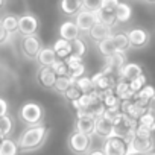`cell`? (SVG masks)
Returning a JSON list of instances; mask_svg holds the SVG:
<instances>
[{
  "label": "cell",
  "instance_id": "30",
  "mask_svg": "<svg viewBox=\"0 0 155 155\" xmlns=\"http://www.w3.org/2000/svg\"><path fill=\"white\" fill-rule=\"evenodd\" d=\"M74 85L79 88L84 94H85V93H91V91H94L93 81H91V78L87 76V74H84V76H81V78H78V79H74Z\"/></svg>",
  "mask_w": 155,
  "mask_h": 155
},
{
  "label": "cell",
  "instance_id": "24",
  "mask_svg": "<svg viewBox=\"0 0 155 155\" xmlns=\"http://www.w3.org/2000/svg\"><path fill=\"white\" fill-rule=\"evenodd\" d=\"M113 37V41H114V46H116V50L117 52H123L126 53L131 46H129V40H128V34L126 32H116L111 35Z\"/></svg>",
  "mask_w": 155,
  "mask_h": 155
},
{
  "label": "cell",
  "instance_id": "3",
  "mask_svg": "<svg viewBox=\"0 0 155 155\" xmlns=\"http://www.w3.org/2000/svg\"><path fill=\"white\" fill-rule=\"evenodd\" d=\"M67 146L73 155H87L93 147V135L73 131L67 138Z\"/></svg>",
  "mask_w": 155,
  "mask_h": 155
},
{
  "label": "cell",
  "instance_id": "9",
  "mask_svg": "<svg viewBox=\"0 0 155 155\" xmlns=\"http://www.w3.org/2000/svg\"><path fill=\"white\" fill-rule=\"evenodd\" d=\"M40 29V20L37 15L26 12L18 17V32L26 37V35H35Z\"/></svg>",
  "mask_w": 155,
  "mask_h": 155
},
{
  "label": "cell",
  "instance_id": "14",
  "mask_svg": "<svg viewBox=\"0 0 155 155\" xmlns=\"http://www.w3.org/2000/svg\"><path fill=\"white\" fill-rule=\"evenodd\" d=\"M58 34H59V38H64L67 41H73L76 38L81 37V31L79 28L76 26L74 20H65L61 23L59 29H58Z\"/></svg>",
  "mask_w": 155,
  "mask_h": 155
},
{
  "label": "cell",
  "instance_id": "43",
  "mask_svg": "<svg viewBox=\"0 0 155 155\" xmlns=\"http://www.w3.org/2000/svg\"><path fill=\"white\" fill-rule=\"evenodd\" d=\"M102 5V0H84V9L88 11H99Z\"/></svg>",
  "mask_w": 155,
  "mask_h": 155
},
{
  "label": "cell",
  "instance_id": "40",
  "mask_svg": "<svg viewBox=\"0 0 155 155\" xmlns=\"http://www.w3.org/2000/svg\"><path fill=\"white\" fill-rule=\"evenodd\" d=\"M120 113H122V110H120V105H119V107L105 108V111H104V114H102V116H104V117H107L108 120H111V122H113V120H114V119L120 114Z\"/></svg>",
  "mask_w": 155,
  "mask_h": 155
},
{
  "label": "cell",
  "instance_id": "17",
  "mask_svg": "<svg viewBox=\"0 0 155 155\" xmlns=\"http://www.w3.org/2000/svg\"><path fill=\"white\" fill-rule=\"evenodd\" d=\"M56 74L52 70V67H41L37 73V81L43 88H53L56 82Z\"/></svg>",
  "mask_w": 155,
  "mask_h": 155
},
{
  "label": "cell",
  "instance_id": "11",
  "mask_svg": "<svg viewBox=\"0 0 155 155\" xmlns=\"http://www.w3.org/2000/svg\"><path fill=\"white\" fill-rule=\"evenodd\" d=\"M74 23L79 28L81 32L88 34V31L97 23V15L94 11H88V9H81L74 15Z\"/></svg>",
  "mask_w": 155,
  "mask_h": 155
},
{
  "label": "cell",
  "instance_id": "46",
  "mask_svg": "<svg viewBox=\"0 0 155 155\" xmlns=\"http://www.w3.org/2000/svg\"><path fill=\"white\" fill-rule=\"evenodd\" d=\"M147 111L155 114V96H153V97H152V99L147 102Z\"/></svg>",
  "mask_w": 155,
  "mask_h": 155
},
{
  "label": "cell",
  "instance_id": "20",
  "mask_svg": "<svg viewBox=\"0 0 155 155\" xmlns=\"http://www.w3.org/2000/svg\"><path fill=\"white\" fill-rule=\"evenodd\" d=\"M114 93L117 94V97L122 101H129V99H134L135 93L131 90L129 87V82L125 81V79H120L117 78V82H116V87H114Z\"/></svg>",
  "mask_w": 155,
  "mask_h": 155
},
{
  "label": "cell",
  "instance_id": "19",
  "mask_svg": "<svg viewBox=\"0 0 155 155\" xmlns=\"http://www.w3.org/2000/svg\"><path fill=\"white\" fill-rule=\"evenodd\" d=\"M111 35H113V28H110V26H107V25H104V23H101V21H97V23L88 31V37H90L94 43H99V41H102V40L111 37Z\"/></svg>",
  "mask_w": 155,
  "mask_h": 155
},
{
  "label": "cell",
  "instance_id": "50",
  "mask_svg": "<svg viewBox=\"0 0 155 155\" xmlns=\"http://www.w3.org/2000/svg\"><path fill=\"white\" fill-rule=\"evenodd\" d=\"M2 140H3V137H0V143H2Z\"/></svg>",
  "mask_w": 155,
  "mask_h": 155
},
{
  "label": "cell",
  "instance_id": "37",
  "mask_svg": "<svg viewBox=\"0 0 155 155\" xmlns=\"http://www.w3.org/2000/svg\"><path fill=\"white\" fill-rule=\"evenodd\" d=\"M146 84H147V78H146L144 73L140 74V76H137V78H134L132 81H129V87H131V90L134 93H138Z\"/></svg>",
  "mask_w": 155,
  "mask_h": 155
},
{
  "label": "cell",
  "instance_id": "1",
  "mask_svg": "<svg viewBox=\"0 0 155 155\" xmlns=\"http://www.w3.org/2000/svg\"><path fill=\"white\" fill-rule=\"evenodd\" d=\"M49 132H50V128L44 123L37 125V126H28L15 140L20 152L28 153V152H34V150L40 149L46 143Z\"/></svg>",
  "mask_w": 155,
  "mask_h": 155
},
{
  "label": "cell",
  "instance_id": "2",
  "mask_svg": "<svg viewBox=\"0 0 155 155\" xmlns=\"http://www.w3.org/2000/svg\"><path fill=\"white\" fill-rule=\"evenodd\" d=\"M18 117L26 126L41 125L44 120V108L38 102H25L18 108Z\"/></svg>",
  "mask_w": 155,
  "mask_h": 155
},
{
  "label": "cell",
  "instance_id": "42",
  "mask_svg": "<svg viewBox=\"0 0 155 155\" xmlns=\"http://www.w3.org/2000/svg\"><path fill=\"white\" fill-rule=\"evenodd\" d=\"M119 3H120V0H102L101 9H104V11H110V12H114Z\"/></svg>",
  "mask_w": 155,
  "mask_h": 155
},
{
  "label": "cell",
  "instance_id": "15",
  "mask_svg": "<svg viewBox=\"0 0 155 155\" xmlns=\"http://www.w3.org/2000/svg\"><path fill=\"white\" fill-rule=\"evenodd\" d=\"M143 74V67L137 62H126L119 71H117V78L120 79H125V81H132L134 78Z\"/></svg>",
  "mask_w": 155,
  "mask_h": 155
},
{
  "label": "cell",
  "instance_id": "29",
  "mask_svg": "<svg viewBox=\"0 0 155 155\" xmlns=\"http://www.w3.org/2000/svg\"><path fill=\"white\" fill-rule=\"evenodd\" d=\"M101 102L104 104L105 108H111V107H119L120 105V99L117 97L114 90H108L105 93H101Z\"/></svg>",
  "mask_w": 155,
  "mask_h": 155
},
{
  "label": "cell",
  "instance_id": "28",
  "mask_svg": "<svg viewBox=\"0 0 155 155\" xmlns=\"http://www.w3.org/2000/svg\"><path fill=\"white\" fill-rule=\"evenodd\" d=\"M155 96V87L153 85H149V84H146L138 93H135V99L137 101H140L141 104H144L146 105V108H147V102L152 99Z\"/></svg>",
  "mask_w": 155,
  "mask_h": 155
},
{
  "label": "cell",
  "instance_id": "8",
  "mask_svg": "<svg viewBox=\"0 0 155 155\" xmlns=\"http://www.w3.org/2000/svg\"><path fill=\"white\" fill-rule=\"evenodd\" d=\"M91 81H93L94 90L97 93H105L108 90H114L117 78L114 74H108V73H104L102 70H99L96 74L91 76Z\"/></svg>",
  "mask_w": 155,
  "mask_h": 155
},
{
  "label": "cell",
  "instance_id": "13",
  "mask_svg": "<svg viewBox=\"0 0 155 155\" xmlns=\"http://www.w3.org/2000/svg\"><path fill=\"white\" fill-rule=\"evenodd\" d=\"M94 123H96V117L84 114V113H76L74 131L87 134V135H94Z\"/></svg>",
  "mask_w": 155,
  "mask_h": 155
},
{
  "label": "cell",
  "instance_id": "41",
  "mask_svg": "<svg viewBox=\"0 0 155 155\" xmlns=\"http://www.w3.org/2000/svg\"><path fill=\"white\" fill-rule=\"evenodd\" d=\"M134 135L135 137H153V131L152 129H149V128H146V126H143V125H138L137 123V128H135V132H134Z\"/></svg>",
  "mask_w": 155,
  "mask_h": 155
},
{
  "label": "cell",
  "instance_id": "16",
  "mask_svg": "<svg viewBox=\"0 0 155 155\" xmlns=\"http://www.w3.org/2000/svg\"><path fill=\"white\" fill-rule=\"evenodd\" d=\"M94 134L99 135L101 138H108L111 135H114V129H113V122L108 120L104 116L96 117V123H94Z\"/></svg>",
  "mask_w": 155,
  "mask_h": 155
},
{
  "label": "cell",
  "instance_id": "12",
  "mask_svg": "<svg viewBox=\"0 0 155 155\" xmlns=\"http://www.w3.org/2000/svg\"><path fill=\"white\" fill-rule=\"evenodd\" d=\"M126 53L123 52H116L110 56L105 58V64L102 67V71L104 73H108V74H116L125 64H126Z\"/></svg>",
  "mask_w": 155,
  "mask_h": 155
},
{
  "label": "cell",
  "instance_id": "38",
  "mask_svg": "<svg viewBox=\"0 0 155 155\" xmlns=\"http://www.w3.org/2000/svg\"><path fill=\"white\" fill-rule=\"evenodd\" d=\"M82 94H84V93H82V91H81L79 88H78V87H76V85L73 84L71 87H68V90H67V91H65V93H64L62 96H64V97H65V99H67V101H68L70 104H71V102L78 101V99H79V97H81Z\"/></svg>",
  "mask_w": 155,
  "mask_h": 155
},
{
  "label": "cell",
  "instance_id": "36",
  "mask_svg": "<svg viewBox=\"0 0 155 155\" xmlns=\"http://www.w3.org/2000/svg\"><path fill=\"white\" fill-rule=\"evenodd\" d=\"M52 70L55 71L56 76H68V71H70L65 59H56L52 65Z\"/></svg>",
  "mask_w": 155,
  "mask_h": 155
},
{
  "label": "cell",
  "instance_id": "27",
  "mask_svg": "<svg viewBox=\"0 0 155 155\" xmlns=\"http://www.w3.org/2000/svg\"><path fill=\"white\" fill-rule=\"evenodd\" d=\"M97 49H99V53L104 58H107V56H110V55H113V53L117 52L116 50V46H114V41H113V37H108V38L99 41L97 43Z\"/></svg>",
  "mask_w": 155,
  "mask_h": 155
},
{
  "label": "cell",
  "instance_id": "45",
  "mask_svg": "<svg viewBox=\"0 0 155 155\" xmlns=\"http://www.w3.org/2000/svg\"><path fill=\"white\" fill-rule=\"evenodd\" d=\"M8 32L5 31V28L2 26V23H0V44H3V43H6L8 41Z\"/></svg>",
  "mask_w": 155,
  "mask_h": 155
},
{
  "label": "cell",
  "instance_id": "48",
  "mask_svg": "<svg viewBox=\"0 0 155 155\" xmlns=\"http://www.w3.org/2000/svg\"><path fill=\"white\" fill-rule=\"evenodd\" d=\"M5 5H6V0H0V9H2Z\"/></svg>",
  "mask_w": 155,
  "mask_h": 155
},
{
  "label": "cell",
  "instance_id": "26",
  "mask_svg": "<svg viewBox=\"0 0 155 155\" xmlns=\"http://www.w3.org/2000/svg\"><path fill=\"white\" fill-rule=\"evenodd\" d=\"M2 26L5 28V31L8 32V35H12L15 32H18V17L14 14H8L0 20Z\"/></svg>",
  "mask_w": 155,
  "mask_h": 155
},
{
  "label": "cell",
  "instance_id": "32",
  "mask_svg": "<svg viewBox=\"0 0 155 155\" xmlns=\"http://www.w3.org/2000/svg\"><path fill=\"white\" fill-rule=\"evenodd\" d=\"M12 129H14V122H12V117L9 114L0 117V137H3V138L9 137Z\"/></svg>",
  "mask_w": 155,
  "mask_h": 155
},
{
  "label": "cell",
  "instance_id": "4",
  "mask_svg": "<svg viewBox=\"0 0 155 155\" xmlns=\"http://www.w3.org/2000/svg\"><path fill=\"white\" fill-rule=\"evenodd\" d=\"M137 128V120L131 119L128 114L120 113L114 120H113V129H114V135H120L126 140H131L134 137Z\"/></svg>",
  "mask_w": 155,
  "mask_h": 155
},
{
  "label": "cell",
  "instance_id": "23",
  "mask_svg": "<svg viewBox=\"0 0 155 155\" xmlns=\"http://www.w3.org/2000/svg\"><path fill=\"white\" fill-rule=\"evenodd\" d=\"M116 14V21L117 23H128L132 17V6L126 2H120L114 11Z\"/></svg>",
  "mask_w": 155,
  "mask_h": 155
},
{
  "label": "cell",
  "instance_id": "6",
  "mask_svg": "<svg viewBox=\"0 0 155 155\" xmlns=\"http://www.w3.org/2000/svg\"><path fill=\"white\" fill-rule=\"evenodd\" d=\"M128 147L129 141L120 135H111L105 138L102 150L105 155H128Z\"/></svg>",
  "mask_w": 155,
  "mask_h": 155
},
{
  "label": "cell",
  "instance_id": "33",
  "mask_svg": "<svg viewBox=\"0 0 155 155\" xmlns=\"http://www.w3.org/2000/svg\"><path fill=\"white\" fill-rule=\"evenodd\" d=\"M96 15H97V21L110 26V28H114L117 25L116 21V14L114 12H110V11H104V9H99L96 11Z\"/></svg>",
  "mask_w": 155,
  "mask_h": 155
},
{
  "label": "cell",
  "instance_id": "21",
  "mask_svg": "<svg viewBox=\"0 0 155 155\" xmlns=\"http://www.w3.org/2000/svg\"><path fill=\"white\" fill-rule=\"evenodd\" d=\"M52 47H53L58 59H67L71 55V41H67L64 38H58L52 44Z\"/></svg>",
  "mask_w": 155,
  "mask_h": 155
},
{
  "label": "cell",
  "instance_id": "49",
  "mask_svg": "<svg viewBox=\"0 0 155 155\" xmlns=\"http://www.w3.org/2000/svg\"><path fill=\"white\" fill-rule=\"evenodd\" d=\"M146 3H149V5H155V0H144Z\"/></svg>",
  "mask_w": 155,
  "mask_h": 155
},
{
  "label": "cell",
  "instance_id": "47",
  "mask_svg": "<svg viewBox=\"0 0 155 155\" xmlns=\"http://www.w3.org/2000/svg\"><path fill=\"white\" fill-rule=\"evenodd\" d=\"M87 155H105V152L102 149H91Z\"/></svg>",
  "mask_w": 155,
  "mask_h": 155
},
{
  "label": "cell",
  "instance_id": "22",
  "mask_svg": "<svg viewBox=\"0 0 155 155\" xmlns=\"http://www.w3.org/2000/svg\"><path fill=\"white\" fill-rule=\"evenodd\" d=\"M56 59L58 58H56V53H55L53 47H44V46H43V49L40 50V53L37 56V61H38V64L41 67H52Z\"/></svg>",
  "mask_w": 155,
  "mask_h": 155
},
{
  "label": "cell",
  "instance_id": "34",
  "mask_svg": "<svg viewBox=\"0 0 155 155\" xmlns=\"http://www.w3.org/2000/svg\"><path fill=\"white\" fill-rule=\"evenodd\" d=\"M85 52H87V46H85V41L81 37L71 41V55L82 58L85 55Z\"/></svg>",
  "mask_w": 155,
  "mask_h": 155
},
{
  "label": "cell",
  "instance_id": "31",
  "mask_svg": "<svg viewBox=\"0 0 155 155\" xmlns=\"http://www.w3.org/2000/svg\"><path fill=\"white\" fill-rule=\"evenodd\" d=\"M73 84H74V79H71L70 76H58L56 78V82L53 85V90L58 91V93H61V94H64L68 90V87H71Z\"/></svg>",
  "mask_w": 155,
  "mask_h": 155
},
{
  "label": "cell",
  "instance_id": "25",
  "mask_svg": "<svg viewBox=\"0 0 155 155\" xmlns=\"http://www.w3.org/2000/svg\"><path fill=\"white\" fill-rule=\"evenodd\" d=\"M20 149H18V144L15 140L9 138V137H5L0 143V155H18Z\"/></svg>",
  "mask_w": 155,
  "mask_h": 155
},
{
  "label": "cell",
  "instance_id": "39",
  "mask_svg": "<svg viewBox=\"0 0 155 155\" xmlns=\"http://www.w3.org/2000/svg\"><path fill=\"white\" fill-rule=\"evenodd\" d=\"M84 74H85V64L84 62L73 67V68H70V71H68V76L71 78V79H78V78H81Z\"/></svg>",
  "mask_w": 155,
  "mask_h": 155
},
{
  "label": "cell",
  "instance_id": "44",
  "mask_svg": "<svg viewBox=\"0 0 155 155\" xmlns=\"http://www.w3.org/2000/svg\"><path fill=\"white\" fill-rule=\"evenodd\" d=\"M8 111H9V105H8V102H6L3 97H0V117H2V116H6Z\"/></svg>",
  "mask_w": 155,
  "mask_h": 155
},
{
  "label": "cell",
  "instance_id": "5",
  "mask_svg": "<svg viewBox=\"0 0 155 155\" xmlns=\"http://www.w3.org/2000/svg\"><path fill=\"white\" fill-rule=\"evenodd\" d=\"M129 141L128 147V155H146L153 152L155 149V140L153 137H132Z\"/></svg>",
  "mask_w": 155,
  "mask_h": 155
},
{
  "label": "cell",
  "instance_id": "7",
  "mask_svg": "<svg viewBox=\"0 0 155 155\" xmlns=\"http://www.w3.org/2000/svg\"><path fill=\"white\" fill-rule=\"evenodd\" d=\"M20 47H21V53L25 55V58L37 59L40 50L43 49V43H41V40L37 34L35 35H26V37L21 38Z\"/></svg>",
  "mask_w": 155,
  "mask_h": 155
},
{
  "label": "cell",
  "instance_id": "18",
  "mask_svg": "<svg viewBox=\"0 0 155 155\" xmlns=\"http://www.w3.org/2000/svg\"><path fill=\"white\" fill-rule=\"evenodd\" d=\"M81 9H84V0H61L59 11L65 17H74Z\"/></svg>",
  "mask_w": 155,
  "mask_h": 155
},
{
  "label": "cell",
  "instance_id": "10",
  "mask_svg": "<svg viewBox=\"0 0 155 155\" xmlns=\"http://www.w3.org/2000/svg\"><path fill=\"white\" fill-rule=\"evenodd\" d=\"M126 34H128V40H129V46L132 49H143L150 41V34L143 28H132Z\"/></svg>",
  "mask_w": 155,
  "mask_h": 155
},
{
  "label": "cell",
  "instance_id": "35",
  "mask_svg": "<svg viewBox=\"0 0 155 155\" xmlns=\"http://www.w3.org/2000/svg\"><path fill=\"white\" fill-rule=\"evenodd\" d=\"M137 123H138V125H143V126H146V128H149V129H152V131L155 132V114H153V113L146 111L144 114H141V116L138 117Z\"/></svg>",
  "mask_w": 155,
  "mask_h": 155
}]
</instances>
